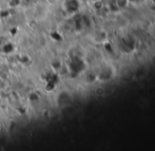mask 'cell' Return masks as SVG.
Wrapping results in <instances>:
<instances>
[{"label":"cell","instance_id":"cell-1","mask_svg":"<svg viewBox=\"0 0 155 151\" xmlns=\"http://www.w3.org/2000/svg\"><path fill=\"white\" fill-rule=\"evenodd\" d=\"M67 6H68V11L71 13L75 12L76 10H78V1L77 0H70V1H68L67 3Z\"/></svg>","mask_w":155,"mask_h":151},{"label":"cell","instance_id":"cell-2","mask_svg":"<svg viewBox=\"0 0 155 151\" xmlns=\"http://www.w3.org/2000/svg\"><path fill=\"white\" fill-rule=\"evenodd\" d=\"M10 5L11 6H17V5H19V3H20V0H11V2H10Z\"/></svg>","mask_w":155,"mask_h":151}]
</instances>
